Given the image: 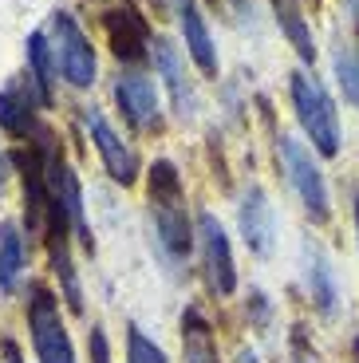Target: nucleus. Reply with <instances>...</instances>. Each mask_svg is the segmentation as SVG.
<instances>
[{
  "label": "nucleus",
  "instance_id": "nucleus-1",
  "mask_svg": "<svg viewBox=\"0 0 359 363\" xmlns=\"http://www.w3.org/2000/svg\"><path fill=\"white\" fill-rule=\"evenodd\" d=\"M146 198H150V218L158 233V249L170 264H182L198 241V225H189L186 186L170 158H158L146 174Z\"/></svg>",
  "mask_w": 359,
  "mask_h": 363
},
{
  "label": "nucleus",
  "instance_id": "nucleus-2",
  "mask_svg": "<svg viewBox=\"0 0 359 363\" xmlns=\"http://www.w3.org/2000/svg\"><path fill=\"white\" fill-rule=\"evenodd\" d=\"M288 91H292L297 123L304 130V138L312 143V150L320 158H336L340 155V143H343V127H340V111H336L328 87L312 72H292Z\"/></svg>",
  "mask_w": 359,
  "mask_h": 363
},
{
  "label": "nucleus",
  "instance_id": "nucleus-3",
  "mask_svg": "<svg viewBox=\"0 0 359 363\" xmlns=\"http://www.w3.org/2000/svg\"><path fill=\"white\" fill-rule=\"evenodd\" d=\"M277 155L285 166L288 186L297 190L300 206H304L312 225H328L332 221V194H328V178L320 170V158L308 143H300L297 135H277Z\"/></svg>",
  "mask_w": 359,
  "mask_h": 363
},
{
  "label": "nucleus",
  "instance_id": "nucleus-4",
  "mask_svg": "<svg viewBox=\"0 0 359 363\" xmlns=\"http://www.w3.org/2000/svg\"><path fill=\"white\" fill-rule=\"evenodd\" d=\"M24 316H28V336H32V352L40 363H75V347L63 324L60 300L44 281H28L24 289Z\"/></svg>",
  "mask_w": 359,
  "mask_h": 363
},
{
  "label": "nucleus",
  "instance_id": "nucleus-5",
  "mask_svg": "<svg viewBox=\"0 0 359 363\" xmlns=\"http://www.w3.org/2000/svg\"><path fill=\"white\" fill-rule=\"evenodd\" d=\"M198 253H201V272H206V284L214 296H233L237 292V264H233V245H229V233L214 213H198Z\"/></svg>",
  "mask_w": 359,
  "mask_h": 363
},
{
  "label": "nucleus",
  "instance_id": "nucleus-6",
  "mask_svg": "<svg viewBox=\"0 0 359 363\" xmlns=\"http://www.w3.org/2000/svg\"><path fill=\"white\" fill-rule=\"evenodd\" d=\"M52 48H55V64H60V75L72 87H91L95 83V48L83 36V28L75 24L72 12H55L52 16Z\"/></svg>",
  "mask_w": 359,
  "mask_h": 363
},
{
  "label": "nucleus",
  "instance_id": "nucleus-7",
  "mask_svg": "<svg viewBox=\"0 0 359 363\" xmlns=\"http://www.w3.org/2000/svg\"><path fill=\"white\" fill-rule=\"evenodd\" d=\"M44 174H48V186H52V194L60 198V206L67 209L72 229H75V237L83 241V249H95V245H91L87 213H83V186H79V178H75V170L67 166V158L60 155V146H55L52 135L44 138Z\"/></svg>",
  "mask_w": 359,
  "mask_h": 363
},
{
  "label": "nucleus",
  "instance_id": "nucleus-8",
  "mask_svg": "<svg viewBox=\"0 0 359 363\" xmlns=\"http://www.w3.org/2000/svg\"><path fill=\"white\" fill-rule=\"evenodd\" d=\"M83 127H87L91 143H95V150H99V158H103L111 178H115L118 186H135L138 182V155L118 138V130L103 118L99 107H83Z\"/></svg>",
  "mask_w": 359,
  "mask_h": 363
},
{
  "label": "nucleus",
  "instance_id": "nucleus-9",
  "mask_svg": "<svg viewBox=\"0 0 359 363\" xmlns=\"http://www.w3.org/2000/svg\"><path fill=\"white\" fill-rule=\"evenodd\" d=\"M300 281H304V296L312 300V308L320 312V316H336L340 312V277H336L332 261H328V253H324L316 241H304L300 245Z\"/></svg>",
  "mask_w": 359,
  "mask_h": 363
},
{
  "label": "nucleus",
  "instance_id": "nucleus-10",
  "mask_svg": "<svg viewBox=\"0 0 359 363\" xmlns=\"http://www.w3.org/2000/svg\"><path fill=\"white\" fill-rule=\"evenodd\" d=\"M237 225H241V241L253 257L272 253V245H277V213H272V201L260 186H245L241 190Z\"/></svg>",
  "mask_w": 359,
  "mask_h": 363
},
{
  "label": "nucleus",
  "instance_id": "nucleus-11",
  "mask_svg": "<svg viewBox=\"0 0 359 363\" xmlns=\"http://www.w3.org/2000/svg\"><path fill=\"white\" fill-rule=\"evenodd\" d=\"M103 32H107L111 52H115L123 64H143L146 55H150V48H154L150 24H146V16H138L131 4L111 9L107 16H103Z\"/></svg>",
  "mask_w": 359,
  "mask_h": 363
},
{
  "label": "nucleus",
  "instance_id": "nucleus-12",
  "mask_svg": "<svg viewBox=\"0 0 359 363\" xmlns=\"http://www.w3.org/2000/svg\"><path fill=\"white\" fill-rule=\"evenodd\" d=\"M115 103L123 111V118L135 130H158L162 127V111H158V87L150 75L126 72L115 79Z\"/></svg>",
  "mask_w": 359,
  "mask_h": 363
},
{
  "label": "nucleus",
  "instance_id": "nucleus-13",
  "mask_svg": "<svg viewBox=\"0 0 359 363\" xmlns=\"http://www.w3.org/2000/svg\"><path fill=\"white\" fill-rule=\"evenodd\" d=\"M174 16H178V24H182V40H186L189 60L198 64L201 75H209V79H214V75L221 72V64H217L214 32H209L206 16H201L198 0H174Z\"/></svg>",
  "mask_w": 359,
  "mask_h": 363
},
{
  "label": "nucleus",
  "instance_id": "nucleus-14",
  "mask_svg": "<svg viewBox=\"0 0 359 363\" xmlns=\"http://www.w3.org/2000/svg\"><path fill=\"white\" fill-rule=\"evenodd\" d=\"M150 55H154V67H158V75L166 79V87H170L174 111H178L182 118H189L198 99H194V83H189V75H186V64H182L178 48H174L170 40H154Z\"/></svg>",
  "mask_w": 359,
  "mask_h": 363
},
{
  "label": "nucleus",
  "instance_id": "nucleus-15",
  "mask_svg": "<svg viewBox=\"0 0 359 363\" xmlns=\"http://www.w3.org/2000/svg\"><path fill=\"white\" fill-rule=\"evenodd\" d=\"M28 55V83L36 91V99L44 107H52V91H55V75H60V64H55V48L48 32H32L24 44Z\"/></svg>",
  "mask_w": 359,
  "mask_h": 363
},
{
  "label": "nucleus",
  "instance_id": "nucleus-16",
  "mask_svg": "<svg viewBox=\"0 0 359 363\" xmlns=\"http://www.w3.org/2000/svg\"><path fill=\"white\" fill-rule=\"evenodd\" d=\"M182 363H221L214 324L194 304L182 312Z\"/></svg>",
  "mask_w": 359,
  "mask_h": 363
},
{
  "label": "nucleus",
  "instance_id": "nucleus-17",
  "mask_svg": "<svg viewBox=\"0 0 359 363\" xmlns=\"http://www.w3.org/2000/svg\"><path fill=\"white\" fill-rule=\"evenodd\" d=\"M269 4H272V16H277L285 40L292 44V52L300 55V64H312L316 60V40H312V28H308V20H304L300 0H269Z\"/></svg>",
  "mask_w": 359,
  "mask_h": 363
},
{
  "label": "nucleus",
  "instance_id": "nucleus-18",
  "mask_svg": "<svg viewBox=\"0 0 359 363\" xmlns=\"http://www.w3.org/2000/svg\"><path fill=\"white\" fill-rule=\"evenodd\" d=\"M24 233H20L16 221H0V292L12 296L20 289V277H24Z\"/></svg>",
  "mask_w": 359,
  "mask_h": 363
},
{
  "label": "nucleus",
  "instance_id": "nucleus-19",
  "mask_svg": "<svg viewBox=\"0 0 359 363\" xmlns=\"http://www.w3.org/2000/svg\"><path fill=\"white\" fill-rule=\"evenodd\" d=\"M0 127L9 130V135L24 138V143L44 135V127H40L36 115H32V95H24V91H16V87L0 91Z\"/></svg>",
  "mask_w": 359,
  "mask_h": 363
},
{
  "label": "nucleus",
  "instance_id": "nucleus-20",
  "mask_svg": "<svg viewBox=\"0 0 359 363\" xmlns=\"http://www.w3.org/2000/svg\"><path fill=\"white\" fill-rule=\"evenodd\" d=\"M332 72H336V83H340L343 99L359 111V52H351V48H336L332 52Z\"/></svg>",
  "mask_w": 359,
  "mask_h": 363
},
{
  "label": "nucleus",
  "instance_id": "nucleus-21",
  "mask_svg": "<svg viewBox=\"0 0 359 363\" xmlns=\"http://www.w3.org/2000/svg\"><path fill=\"white\" fill-rule=\"evenodd\" d=\"M126 363H170V359H166V352L146 332L126 328Z\"/></svg>",
  "mask_w": 359,
  "mask_h": 363
},
{
  "label": "nucleus",
  "instance_id": "nucleus-22",
  "mask_svg": "<svg viewBox=\"0 0 359 363\" xmlns=\"http://www.w3.org/2000/svg\"><path fill=\"white\" fill-rule=\"evenodd\" d=\"M288 363H320L316 347L308 344V332H304V328H292V336H288Z\"/></svg>",
  "mask_w": 359,
  "mask_h": 363
},
{
  "label": "nucleus",
  "instance_id": "nucleus-23",
  "mask_svg": "<svg viewBox=\"0 0 359 363\" xmlns=\"http://www.w3.org/2000/svg\"><path fill=\"white\" fill-rule=\"evenodd\" d=\"M87 359L91 363H111V344H107V332L99 324L87 332Z\"/></svg>",
  "mask_w": 359,
  "mask_h": 363
},
{
  "label": "nucleus",
  "instance_id": "nucleus-24",
  "mask_svg": "<svg viewBox=\"0 0 359 363\" xmlns=\"http://www.w3.org/2000/svg\"><path fill=\"white\" fill-rule=\"evenodd\" d=\"M245 312L253 316V324H257V328H269V320H272V304H269V296H265V292H249Z\"/></svg>",
  "mask_w": 359,
  "mask_h": 363
},
{
  "label": "nucleus",
  "instance_id": "nucleus-25",
  "mask_svg": "<svg viewBox=\"0 0 359 363\" xmlns=\"http://www.w3.org/2000/svg\"><path fill=\"white\" fill-rule=\"evenodd\" d=\"M0 347H4V363H24V359H20V352H16V344H12V340H4Z\"/></svg>",
  "mask_w": 359,
  "mask_h": 363
},
{
  "label": "nucleus",
  "instance_id": "nucleus-26",
  "mask_svg": "<svg viewBox=\"0 0 359 363\" xmlns=\"http://www.w3.org/2000/svg\"><path fill=\"white\" fill-rule=\"evenodd\" d=\"M237 363H260V359H257V352H253V347H241V352H237Z\"/></svg>",
  "mask_w": 359,
  "mask_h": 363
},
{
  "label": "nucleus",
  "instance_id": "nucleus-27",
  "mask_svg": "<svg viewBox=\"0 0 359 363\" xmlns=\"http://www.w3.org/2000/svg\"><path fill=\"white\" fill-rule=\"evenodd\" d=\"M348 363H359V336H351L348 344Z\"/></svg>",
  "mask_w": 359,
  "mask_h": 363
},
{
  "label": "nucleus",
  "instance_id": "nucleus-28",
  "mask_svg": "<svg viewBox=\"0 0 359 363\" xmlns=\"http://www.w3.org/2000/svg\"><path fill=\"white\" fill-rule=\"evenodd\" d=\"M4 174H9V166H4V155H0V190H4Z\"/></svg>",
  "mask_w": 359,
  "mask_h": 363
},
{
  "label": "nucleus",
  "instance_id": "nucleus-29",
  "mask_svg": "<svg viewBox=\"0 0 359 363\" xmlns=\"http://www.w3.org/2000/svg\"><path fill=\"white\" fill-rule=\"evenodd\" d=\"M355 237H359V194H355Z\"/></svg>",
  "mask_w": 359,
  "mask_h": 363
},
{
  "label": "nucleus",
  "instance_id": "nucleus-30",
  "mask_svg": "<svg viewBox=\"0 0 359 363\" xmlns=\"http://www.w3.org/2000/svg\"><path fill=\"white\" fill-rule=\"evenodd\" d=\"M355 40H359V16H355Z\"/></svg>",
  "mask_w": 359,
  "mask_h": 363
},
{
  "label": "nucleus",
  "instance_id": "nucleus-31",
  "mask_svg": "<svg viewBox=\"0 0 359 363\" xmlns=\"http://www.w3.org/2000/svg\"><path fill=\"white\" fill-rule=\"evenodd\" d=\"M351 4H359V0H351Z\"/></svg>",
  "mask_w": 359,
  "mask_h": 363
}]
</instances>
